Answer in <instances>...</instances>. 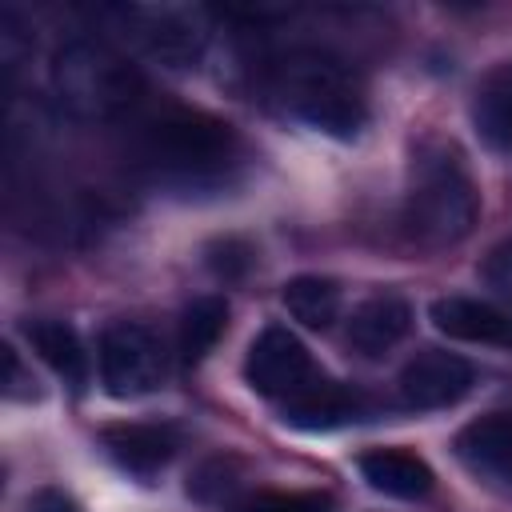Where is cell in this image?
Here are the masks:
<instances>
[{"mask_svg": "<svg viewBox=\"0 0 512 512\" xmlns=\"http://www.w3.org/2000/svg\"><path fill=\"white\" fill-rule=\"evenodd\" d=\"M472 128L492 152L512 156V60L496 64L476 84V92H472Z\"/></svg>", "mask_w": 512, "mask_h": 512, "instance_id": "9a60e30c", "label": "cell"}, {"mask_svg": "<svg viewBox=\"0 0 512 512\" xmlns=\"http://www.w3.org/2000/svg\"><path fill=\"white\" fill-rule=\"evenodd\" d=\"M472 364L452 356V352H440V348H424L416 352L404 368H400V380H396V392H400V404L412 408V412H436V408H452L460 404L468 392H472Z\"/></svg>", "mask_w": 512, "mask_h": 512, "instance_id": "ba28073f", "label": "cell"}, {"mask_svg": "<svg viewBox=\"0 0 512 512\" xmlns=\"http://www.w3.org/2000/svg\"><path fill=\"white\" fill-rule=\"evenodd\" d=\"M32 384H36V380H32V372H24L20 356H16L12 348H4V392H8V396H20V400H32V396H36Z\"/></svg>", "mask_w": 512, "mask_h": 512, "instance_id": "7402d4cb", "label": "cell"}, {"mask_svg": "<svg viewBox=\"0 0 512 512\" xmlns=\"http://www.w3.org/2000/svg\"><path fill=\"white\" fill-rule=\"evenodd\" d=\"M484 280H488L504 300H512V240H504V244H496V248L488 252V260H484Z\"/></svg>", "mask_w": 512, "mask_h": 512, "instance_id": "44dd1931", "label": "cell"}, {"mask_svg": "<svg viewBox=\"0 0 512 512\" xmlns=\"http://www.w3.org/2000/svg\"><path fill=\"white\" fill-rule=\"evenodd\" d=\"M120 16L128 20V28L144 44V52L168 68L196 64L208 44L204 16L192 8H124Z\"/></svg>", "mask_w": 512, "mask_h": 512, "instance_id": "52a82bcc", "label": "cell"}, {"mask_svg": "<svg viewBox=\"0 0 512 512\" xmlns=\"http://www.w3.org/2000/svg\"><path fill=\"white\" fill-rule=\"evenodd\" d=\"M208 268L216 272V276H224V280H236V276H244L248 272V264H252V248L244 244V240H236V236H224V240H216V244H208Z\"/></svg>", "mask_w": 512, "mask_h": 512, "instance_id": "ffe728a7", "label": "cell"}, {"mask_svg": "<svg viewBox=\"0 0 512 512\" xmlns=\"http://www.w3.org/2000/svg\"><path fill=\"white\" fill-rule=\"evenodd\" d=\"M364 412H368V404L360 392H352L340 380H324V376H316L312 384H304L296 396L284 400V420L304 432L344 428V424H356Z\"/></svg>", "mask_w": 512, "mask_h": 512, "instance_id": "8fae6325", "label": "cell"}, {"mask_svg": "<svg viewBox=\"0 0 512 512\" xmlns=\"http://www.w3.org/2000/svg\"><path fill=\"white\" fill-rule=\"evenodd\" d=\"M452 452L476 480L512 496V408L464 424L452 440Z\"/></svg>", "mask_w": 512, "mask_h": 512, "instance_id": "9c48e42d", "label": "cell"}, {"mask_svg": "<svg viewBox=\"0 0 512 512\" xmlns=\"http://www.w3.org/2000/svg\"><path fill=\"white\" fill-rule=\"evenodd\" d=\"M140 72L100 40L76 36L52 60V96L76 120H116L140 100Z\"/></svg>", "mask_w": 512, "mask_h": 512, "instance_id": "277c9868", "label": "cell"}, {"mask_svg": "<svg viewBox=\"0 0 512 512\" xmlns=\"http://www.w3.org/2000/svg\"><path fill=\"white\" fill-rule=\"evenodd\" d=\"M224 328H228V300L224 296H196L180 316V332H176L180 360L184 364H200L216 348Z\"/></svg>", "mask_w": 512, "mask_h": 512, "instance_id": "e0dca14e", "label": "cell"}, {"mask_svg": "<svg viewBox=\"0 0 512 512\" xmlns=\"http://www.w3.org/2000/svg\"><path fill=\"white\" fill-rule=\"evenodd\" d=\"M240 160V136L228 120L196 108H168L140 132V164L168 188L224 184Z\"/></svg>", "mask_w": 512, "mask_h": 512, "instance_id": "7a4b0ae2", "label": "cell"}, {"mask_svg": "<svg viewBox=\"0 0 512 512\" xmlns=\"http://www.w3.org/2000/svg\"><path fill=\"white\" fill-rule=\"evenodd\" d=\"M428 320L436 332L464 340V344H492L512 348V316L488 300L476 296H440L428 308Z\"/></svg>", "mask_w": 512, "mask_h": 512, "instance_id": "30bf717a", "label": "cell"}, {"mask_svg": "<svg viewBox=\"0 0 512 512\" xmlns=\"http://www.w3.org/2000/svg\"><path fill=\"white\" fill-rule=\"evenodd\" d=\"M408 328H412V308L404 296H392V292L368 296L348 316V340L364 356H380V352L396 348L408 336Z\"/></svg>", "mask_w": 512, "mask_h": 512, "instance_id": "5bb4252c", "label": "cell"}, {"mask_svg": "<svg viewBox=\"0 0 512 512\" xmlns=\"http://www.w3.org/2000/svg\"><path fill=\"white\" fill-rule=\"evenodd\" d=\"M356 468L368 480V488L396 496V500H420L436 484L432 468L408 448H368V452H360Z\"/></svg>", "mask_w": 512, "mask_h": 512, "instance_id": "4fadbf2b", "label": "cell"}, {"mask_svg": "<svg viewBox=\"0 0 512 512\" xmlns=\"http://www.w3.org/2000/svg\"><path fill=\"white\" fill-rule=\"evenodd\" d=\"M104 452L132 476H152L176 456V432L168 424H112L100 432Z\"/></svg>", "mask_w": 512, "mask_h": 512, "instance_id": "7c38bea8", "label": "cell"}, {"mask_svg": "<svg viewBox=\"0 0 512 512\" xmlns=\"http://www.w3.org/2000/svg\"><path fill=\"white\" fill-rule=\"evenodd\" d=\"M272 92L296 120L336 140H352L368 120L352 72L324 52H288L272 68Z\"/></svg>", "mask_w": 512, "mask_h": 512, "instance_id": "3957f363", "label": "cell"}, {"mask_svg": "<svg viewBox=\"0 0 512 512\" xmlns=\"http://www.w3.org/2000/svg\"><path fill=\"white\" fill-rule=\"evenodd\" d=\"M244 380L256 396H268V400H288L296 396L304 384L316 380V368H312V356L308 348L300 344L296 332L280 328V324H268L252 344H248V356H244Z\"/></svg>", "mask_w": 512, "mask_h": 512, "instance_id": "8992f818", "label": "cell"}, {"mask_svg": "<svg viewBox=\"0 0 512 512\" xmlns=\"http://www.w3.org/2000/svg\"><path fill=\"white\" fill-rule=\"evenodd\" d=\"M280 304L288 308L292 320L320 332L332 328V320L340 316V288L328 276H292L280 292Z\"/></svg>", "mask_w": 512, "mask_h": 512, "instance_id": "ac0fdd59", "label": "cell"}, {"mask_svg": "<svg viewBox=\"0 0 512 512\" xmlns=\"http://www.w3.org/2000/svg\"><path fill=\"white\" fill-rule=\"evenodd\" d=\"M240 512H332L328 492H256L240 504Z\"/></svg>", "mask_w": 512, "mask_h": 512, "instance_id": "d6986e66", "label": "cell"}, {"mask_svg": "<svg viewBox=\"0 0 512 512\" xmlns=\"http://www.w3.org/2000/svg\"><path fill=\"white\" fill-rule=\"evenodd\" d=\"M28 512H76V504H72L60 488H40V492L28 500Z\"/></svg>", "mask_w": 512, "mask_h": 512, "instance_id": "603a6c76", "label": "cell"}, {"mask_svg": "<svg viewBox=\"0 0 512 512\" xmlns=\"http://www.w3.org/2000/svg\"><path fill=\"white\" fill-rule=\"evenodd\" d=\"M96 360H100V384L116 400H136V396L156 392L164 384V372H168L160 336L136 320L108 324L100 332Z\"/></svg>", "mask_w": 512, "mask_h": 512, "instance_id": "5b68a950", "label": "cell"}, {"mask_svg": "<svg viewBox=\"0 0 512 512\" xmlns=\"http://www.w3.org/2000/svg\"><path fill=\"white\" fill-rule=\"evenodd\" d=\"M24 336H28L32 352L64 384H72V388L84 384V376H88V352H84V344H80V336H76L72 324H64V320H32L24 328Z\"/></svg>", "mask_w": 512, "mask_h": 512, "instance_id": "2e32d148", "label": "cell"}, {"mask_svg": "<svg viewBox=\"0 0 512 512\" xmlns=\"http://www.w3.org/2000/svg\"><path fill=\"white\" fill-rule=\"evenodd\" d=\"M480 216L476 180L460 148L444 136H424L412 148L408 192H404V232L420 248L460 244Z\"/></svg>", "mask_w": 512, "mask_h": 512, "instance_id": "6da1fadb", "label": "cell"}]
</instances>
